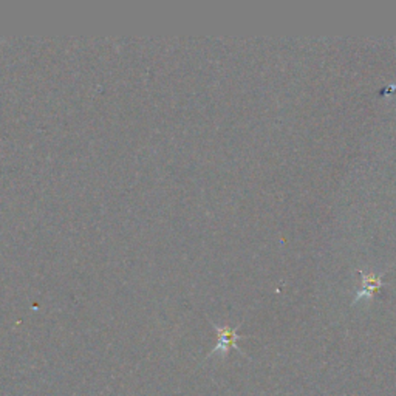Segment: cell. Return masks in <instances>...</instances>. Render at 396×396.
<instances>
[{
    "label": "cell",
    "mask_w": 396,
    "mask_h": 396,
    "mask_svg": "<svg viewBox=\"0 0 396 396\" xmlns=\"http://www.w3.org/2000/svg\"><path fill=\"white\" fill-rule=\"evenodd\" d=\"M211 324H212L215 333H217V344L212 349V352L208 354V358L226 356L231 349H236L237 352L244 353V350H241L239 347V341H240V339H244V336L239 335L240 325H237V327H228V325L222 327V325H217L215 322H211Z\"/></svg>",
    "instance_id": "obj_1"
},
{
    "label": "cell",
    "mask_w": 396,
    "mask_h": 396,
    "mask_svg": "<svg viewBox=\"0 0 396 396\" xmlns=\"http://www.w3.org/2000/svg\"><path fill=\"white\" fill-rule=\"evenodd\" d=\"M361 272V289L356 293V297H354V304L359 301H370L373 297L375 291H378L379 288L383 287V279H384V272Z\"/></svg>",
    "instance_id": "obj_2"
}]
</instances>
